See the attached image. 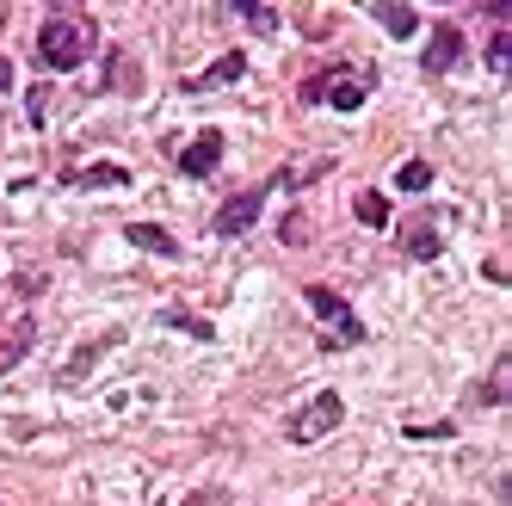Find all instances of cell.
<instances>
[{
  "mask_svg": "<svg viewBox=\"0 0 512 506\" xmlns=\"http://www.w3.org/2000/svg\"><path fill=\"white\" fill-rule=\"evenodd\" d=\"M401 253H408V260H438V253H445V241H438V216L426 210L420 223L401 235Z\"/></svg>",
  "mask_w": 512,
  "mask_h": 506,
  "instance_id": "ba28073f",
  "label": "cell"
},
{
  "mask_svg": "<svg viewBox=\"0 0 512 506\" xmlns=\"http://www.w3.org/2000/svg\"><path fill=\"white\" fill-rule=\"evenodd\" d=\"M7 87H13V62H7V56H0V93H7Z\"/></svg>",
  "mask_w": 512,
  "mask_h": 506,
  "instance_id": "7402d4cb",
  "label": "cell"
},
{
  "mask_svg": "<svg viewBox=\"0 0 512 506\" xmlns=\"http://www.w3.org/2000/svg\"><path fill=\"white\" fill-rule=\"evenodd\" d=\"M124 241H130V247H142V253H161V260H173V253H179V241H173L167 229H155V223H130V229H124Z\"/></svg>",
  "mask_w": 512,
  "mask_h": 506,
  "instance_id": "8fae6325",
  "label": "cell"
},
{
  "mask_svg": "<svg viewBox=\"0 0 512 506\" xmlns=\"http://www.w3.org/2000/svg\"><path fill=\"white\" fill-rule=\"evenodd\" d=\"M371 13H377V25L389 31V38H414V31H420V13L408 7V0H377Z\"/></svg>",
  "mask_w": 512,
  "mask_h": 506,
  "instance_id": "9c48e42d",
  "label": "cell"
},
{
  "mask_svg": "<svg viewBox=\"0 0 512 506\" xmlns=\"http://www.w3.org/2000/svg\"><path fill=\"white\" fill-rule=\"evenodd\" d=\"M260 210H266V192H235L223 210H216V235H247L260 223Z\"/></svg>",
  "mask_w": 512,
  "mask_h": 506,
  "instance_id": "8992f818",
  "label": "cell"
},
{
  "mask_svg": "<svg viewBox=\"0 0 512 506\" xmlns=\"http://www.w3.org/2000/svg\"><path fill=\"white\" fill-rule=\"evenodd\" d=\"M161 321H167V328H186V334L210 340V321H198V315H186V309H161Z\"/></svg>",
  "mask_w": 512,
  "mask_h": 506,
  "instance_id": "e0dca14e",
  "label": "cell"
},
{
  "mask_svg": "<svg viewBox=\"0 0 512 506\" xmlns=\"http://www.w3.org/2000/svg\"><path fill=\"white\" fill-rule=\"evenodd\" d=\"M303 303L315 309V321H327V328H334V334L321 340V352H340V346H358V340H364V321L352 315V303H346L340 291H327V284H309Z\"/></svg>",
  "mask_w": 512,
  "mask_h": 506,
  "instance_id": "3957f363",
  "label": "cell"
},
{
  "mask_svg": "<svg viewBox=\"0 0 512 506\" xmlns=\"http://www.w3.org/2000/svg\"><path fill=\"white\" fill-rule=\"evenodd\" d=\"M25 118H31V124H50V87H31V99H25Z\"/></svg>",
  "mask_w": 512,
  "mask_h": 506,
  "instance_id": "d6986e66",
  "label": "cell"
},
{
  "mask_svg": "<svg viewBox=\"0 0 512 506\" xmlns=\"http://www.w3.org/2000/svg\"><path fill=\"white\" fill-rule=\"evenodd\" d=\"M395 186H401V192H426V186H432V167H426V161H408V167L395 173Z\"/></svg>",
  "mask_w": 512,
  "mask_h": 506,
  "instance_id": "2e32d148",
  "label": "cell"
},
{
  "mask_svg": "<svg viewBox=\"0 0 512 506\" xmlns=\"http://www.w3.org/2000/svg\"><path fill=\"white\" fill-rule=\"evenodd\" d=\"M340 420H346V402H340L334 389H321L303 414H290V426H284V432H290L297 445H315V439H327V432H334Z\"/></svg>",
  "mask_w": 512,
  "mask_h": 506,
  "instance_id": "277c9868",
  "label": "cell"
},
{
  "mask_svg": "<svg viewBox=\"0 0 512 506\" xmlns=\"http://www.w3.org/2000/svg\"><path fill=\"white\" fill-rule=\"evenodd\" d=\"M124 167H81V173H68V186H124Z\"/></svg>",
  "mask_w": 512,
  "mask_h": 506,
  "instance_id": "9a60e30c",
  "label": "cell"
},
{
  "mask_svg": "<svg viewBox=\"0 0 512 506\" xmlns=\"http://www.w3.org/2000/svg\"><path fill=\"white\" fill-rule=\"evenodd\" d=\"M241 75H247V56H241V50H229L223 62L204 68V75H192L186 87H192V93H204V87H229V81H241Z\"/></svg>",
  "mask_w": 512,
  "mask_h": 506,
  "instance_id": "30bf717a",
  "label": "cell"
},
{
  "mask_svg": "<svg viewBox=\"0 0 512 506\" xmlns=\"http://www.w3.org/2000/svg\"><path fill=\"white\" fill-rule=\"evenodd\" d=\"M87 50H93V19L75 7H50V19L38 25V62L50 75H68L87 62Z\"/></svg>",
  "mask_w": 512,
  "mask_h": 506,
  "instance_id": "6da1fadb",
  "label": "cell"
},
{
  "mask_svg": "<svg viewBox=\"0 0 512 506\" xmlns=\"http://www.w3.org/2000/svg\"><path fill=\"white\" fill-rule=\"evenodd\" d=\"M352 216L364 229H383L389 223V204H383V192H358V204H352Z\"/></svg>",
  "mask_w": 512,
  "mask_h": 506,
  "instance_id": "4fadbf2b",
  "label": "cell"
},
{
  "mask_svg": "<svg viewBox=\"0 0 512 506\" xmlns=\"http://www.w3.org/2000/svg\"><path fill=\"white\" fill-rule=\"evenodd\" d=\"M186 506H229V494H223V488H198Z\"/></svg>",
  "mask_w": 512,
  "mask_h": 506,
  "instance_id": "44dd1931",
  "label": "cell"
},
{
  "mask_svg": "<svg viewBox=\"0 0 512 506\" xmlns=\"http://www.w3.org/2000/svg\"><path fill=\"white\" fill-rule=\"evenodd\" d=\"M457 56H463V31H457V25H438L420 62H426V75H451V68H457Z\"/></svg>",
  "mask_w": 512,
  "mask_h": 506,
  "instance_id": "52a82bcc",
  "label": "cell"
},
{
  "mask_svg": "<svg viewBox=\"0 0 512 506\" xmlns=\"http://www.w3.org/2000/svg\"><path fill=\"white\" fill-rule=\"evenodd\" d=\"M105 346H118V334H105V340L81 346V352H75V365H62V371H56V383H62V389H75V383H81V377H87V371L99 365V352H105Z\"/></svg>",
  "mask_w": 512,
  "mask_h": 506,
  "instance_id": "7c38bea8",
  "label": "cell"
},
{
  "mask_svg": "<svg viewBox=\"0 0 512 506\" xmlns=\"http://www.w3.org/2000/svg\"><path fill=\"white\" fill-rule=\"evenodd\" d=\"M216 161H223V130H204V136H192L186 149H179V173L186 179H210Z\"/></svg>",
  "mask_w": 512,
  "mask_h": 506,
  "instance_id": "5b68a950",
  "label": "cell"
},
{
  "mask_svg": "<svg viewBox=\"0 0 512 506\" xmlns=\"http://www.w3.org/2000/svg\"><path fill=\"white\" fill-rule=\"evenodd\" d=\"M506 56H512V38H506V25H500L494 44H488V68H494V75H506Z\"/></svg>",
  "mask_w": 512,
  "mask_h": 506,
  "instance_id": "ffe728a7",
  "label": "cell"
},
{
  "mask_svg": "<svg viewBox=\"0 0 512 506\" xmlns=\"http://www.w3.org/2000/svg\"><path fill=\"white\" fill-rule=\"evenodd\" d=\"M235 13H241L253 31H278V7H266V0H235Z\"/></svg>",
  "mask_w": 512,
  "mask_h": 506,
  "instance_id": "5bb4252c",
  "label": "cell"
},
{
  "mask_svg": "<svg viewBox=\"0 0 512 506\" xmlns=\"http://www.w3.org/2000/svg\"><path fill=\"white\" fill-rule=\"evenodd\" d=\"M506 377H512V358H500V365H494V377L482 383V402H506Z\"/></svg>",
  "mask_w": 512,
  "mask_h": 506,
  "instance_id": "ac0fdd59",
  "label": "cell"
},
{
  "mask_svg": "<svg viewBox=\"0 0 512 506\" xmlns=\"http://www.w3.org/2000/svg\"><path fill=\"white\" fill-rule=\"evenodd\" d=\"M371 93V68H321L303 81V105H327V112H358Z\"/></svg>",
  "mask_w": 512,
  "mask_h": 506,
  "instance_id": "7a4b0ae2",
  "label": "cell"
}]
</instances>
